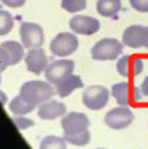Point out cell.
<instances>
[{"label":"cell","mask_w":148,"mask_h":149,"mask_svg":"<svg viewBox=\"0 0 148 149\" xmlns=\"http://www.w3.org/2000/svg\"><path fill=\"white\" fill-rule=\"evenodd\" d=\"M14 27V19L10 12L7 11H1L0 12V34L6 36L12 30Z\"/></svg>","instance_id":"cell-22"},{"label":"cell","mask_w":148,"mask_h":149,"mask_svg":"<svg viewBox=\"0 0 148 149\" xmlns=\"http://www.w3.org/2000/svg\"><path fill=\"white\" fill-rule=\"evenodd\" d=\"M61 127H62V132H64V137L74 136V134H78V133H83V132L88 130L90 119L86 114L72 111V113H68L62 117Z\"/></svg>","instance_id":"cell-7"},{"label":"cell","mask_w":148,"mask_h":149,"mask_svg":"<svg viewBox=\"0 0 148 149\" xmlns=\"http://www.w3.org/2000/svg\"><path fill=\"white\" fill-rule=\"evenodd\" d=\"M19 95L29 104H33L37 107L43 104L48 100H51L52 96L55 95V88L51 86L49 81L33 80V81L25 83L20 87Z\"/></svg>","instance_id":"cell-1"},{"label":"cell","mask_w":148,"mask_h":149,"mask_svg":"<svg viewBox=\"0 0 148 149\" xmlns=\"http://www.w3.org/2000/svg\"><path fill=\"white\" fill-rule=\"evenodd\" d=\"M33 110H35V106L29 104L26 100L20 98V95H18L16 98H14L10 103V111L15 115H25V114L31 113Z\"/></svg>","instance_id":"cell-18"},{"label":"cell","mask_w":148,"mask_h":149,"mask_svg":"<svg viewBox=\"0 0 148 149\" xmlns=\"http://www.w3.org/2000/svg\"><path fill=\"white\" fill-rule=\"evenodd\" d=\"M129 3L139 12H148V0H129Z\"/></svg>","instance_id":"cell-23"},{"label":"cell","mask_w":148,"mask_h":149,"mask_svg":"<svg viewBox=\"0 0 148 149\" xmlns=\"http://www.w3.org/2000/svg\"><path fill=\"white\" fill-rule=\"evenodd\" d=\"M75 69V63L72 60L68 58H61L57 60V61H53V63L46 68L45 71V77L51 84H55L57 86L61 80L72 74Z\"/></svg>","instance_id":"cell-9"},{"label":"cell","mask_w":148,"mask_h":149,"mask_svg":"<svg viewBox=\"0 0 148 149\" xmlns=\"http://www.w3.org/2000/svg\"><path fill=\"white\" fill-rule=\"evenodd\" d=\"M23 45L16 41H4L0 46V68L4 71L10 65H15L23 58Z\"/></svg>","instance_id":"cell-8"},{"label":"cell","mask_w":148,"mask_h":149,"mask_svg":"<svg viewBox=\"0 0 148 149\" xmlns=\"http://www.w3.org/2000/svg\"><path fill=\"white\" fill-rule=\"evenodd\" d=\"M65 141L71 145H75V146H84L87 145L90 142V138H91V134H90L88 130L83 132V133H78V134H74V136H67Z\"/></svg>","instance_id":"cell-21"},{"label":"cell","mask_w":148,"mask_h":149,"mask_svg":"<svg viewBox=\"0 0 148 149\" xmlns=\"http://www.w3.org/2000/svg\"><path fill=\"white\" fill-rule=\"evenodd\" d=\"M133 119H135L133 113L125 106L116 107L105 115V123L110 129L114 130H121L128 127L133 122Z\"/></svg>","instance_id":"cell-10"},{"label":"cell","mask_w":148,"mask_h":149,"mask_svg":"<svg viewBox=\"0 0 148 149\" xmlns=\"http://www.w3.org/2000/svg\"><path fill=\"white\" fill-rule=\"evenodd\" d=\"M1 3H3L4 6H7V7L19 8L26 3V0H1Z\"/></svg>","instance_id":"cell-25"},{"label":"cell","mask_w":148,"mask_h":149,"mask_svg":"<svg viewBox=\"0 0 148 149\" xmlns=\"http://www.w3.org/2000/svg\"><path fill=\"white\" fill-rule=\"evenodd\" d=\"M112 95L118 103V106L128 107L133 103H137L141 98V91L140 88L132 86L126 81L117 83L112 87Z\"/></svg>","instance_id":"cell-4"},{"label":"cell","mask_w":148,"mask_h":149,"mask_svg":"<svg viewBox=\"0 0 148 149\" xmlns=\"http://www.w3.org/2000/svg\"><path fill=\"white\" fill-rule=\"evenodd\" d=\"M20 41L22 45L27 49H35V47H41L45 41L42 27L37 23H31V22H23L19 27Z\"/></svg>","instance_id":"cell-5"},{"label":"cell","mask_w":148,"mask_h":149,"mask_svg":"<svg viewBox=\"0 0 148 149\" xmlns=\"http://www.w3.org/2000/svg\"><path fill=\"white\" fill-rule=\"evenodd\" d=\"M67 114V107L64 103L57 100H48L38 107V117L45 121H52L56 118L64 117Z\"/></svg>","instance_id":"cell-15"},{"label":"cell","mask_w":148,"mask_h":149,"mask_svg":"<svg viewBox=\"0 0 148 149\" xmlns=\"http://www.w3.org/2000/svg\"><path fill=\"white\" fill-rule=\"evenodd\" d=\"M140 91H141V94L144 95V96H147V98H148V76L144 79V80H143V83H141Z\"/></svg>","instance_id":"cell-26"},{"label":"cell","mask_w":148,"mask_h":149,"mask_svg":"<svg viewBox=\"0 0 148 149\" xmlns=\"http://www.w3.org/2000/svg\"><path fill=\"white\" fill-rule=\"evenodd\" d=\"M99 149H103V148H99Z\"/></svg>","instance_id":"cell-28"},{"label":"cell","mask_w":148,"mask_h":149,"mask_svg":"<svg viewBox=\"0 0 148 149\" xmlns=\"http://www.w3.org/2000/svg\"><path fill=\"white\" fill-rule=\"evenodd\" d=\"M110 92L103 86H90L83 91V104L93 111L102 110L109 102Z\"/></svg>","instance_id":"cell-3"},{"label":"cell","mask_w":148,"mask_h":149,"mask_svg":"<svg viewBox=\"0 0 148 149\" xmlns=\"http://www.w3.org/2000/svg\"><path fill=\"white\" fill-rule=\"evenodd\" d=\"M39 149H67V141L57 136H48L41 141Z\"/></svg>","instance_id":"cell-19"},{"label":"cell","mask_w":148,"mask_h":149,"mask_svg":"<svg viewBox=\"0 0 148 149\" xmlns=\"http://www.w3.org/2000/svg\"><path fill=\"white\" fill-rule=\"evenodd\" d=\"M147 29H148V26H147ZM145 47H148V41H147V45H145Z\"/></svg>","instance_id":"cell-27"},{"label":"cell","mask_w":148,"mask_h":149,"mask_svg":"<svg viewBox=\"0 0 148 149\" xmlns=\"http://www.w3.org/2000/svg\"><path fill=\"white\" fill-rule=\"evenodd\" d=\"M78 37L71 33H60L51 42V52L59 57H67L78 50Z\"/></svg>","instance_id":"cell-6"},{"label":"cell","mask_w":148,"mask_h":149,"mask_svg":"<svg viewBox=\"0 0 148 149\" xmlns=\"http://www.w3.org/2000/svg\"><path fill=\"white\" fill-rule=\"evenodd\" d=\"M148 41V29L141 24H132L125 29L122 34V43L132 49L145 46Z\"/></svg>","instance_id":"cell-11"},{"label":"cell","mask_w":148,"mask_h":149,"mask_svg":"<svg viewBox=\"0 0 148 149\" xmlns=\"http://www.w3.org/2000/svg\"><path fill=\"white\" fill-rule=\"evenodd\" d=\"M25 63H26L27 71L34 74H41L49 67L48 65V57L41 47L30 49L27 54L25 56Z\"/></svg>","instance_id":"cell-14"},{"label":"cell","mask_w":148,"mask_h":149,"mask_svg":"<svg viewBox=\"0 0 148 149\" xmlns=\"http://www.w3.org/2000/svg\"><path fill=\"white\" fill-rule=\"evenodd\" d=\"M79 88H83V80L80 79V76L69 74L56 86V92L59 94V96L65 98V96L72 94L75 90H79Z\"/></svg>","instance_id":"cell-16"},{"label":"cell","mask_w":148,"mask_h":149,"mask_svg":"<svg viewBox=\"0 0 148 149\" xmlns=\"http://www.w3.org/2000/svg\"><path fill=\"white\" fill-rule=\"evenodd\" d=\"M122 4L121 0H98L97 11L105 18H113L120 12Z\"/></svg>","instance_id":"cell-17"},{"label":"cell","mask_w":148,"mask_h":149,"mask_svg":"<svg viewBox=\"0 0 148 149\" xmlns=\"http://www.w3.org/2000/svg\"><path fill=\"white\" fill-rule=\"evenodd\" d=\"M14 123L18 126V129H27L30 126L34 125V122L31 121V119H27V118H15L14 119Z\"/></svg>","instance_id":"cell-24"},{"label":"cell","mask_w":148,"mask_h":149,"mask_svg":"<svg viewBox=\"0 0 148 149\" xmlns=\"http://www.w3.org/2000/svg\"><path fill=\"white\" fill-rule=\"evenodd\" d=\"M117 72L120 76L126 79L135 77L137 74H140L143 72V67H144V63L140 57L137 56H121V58H118L117 61Z\"/></svg>","instance_id":"cell-12"},{"label":"cell","mask_w":148,"mask_h":149,"mask_svg":"<svg viewBox=\"0 0 148 149\" xmlns=\"http://www.w3.org/2000/svg\"><path fill=\"white\" fill-rule=\"evenodd\" d=\"M69 27L71 30L76 34H82V36H93L101 29L99 20L93 18V16L86 15H75L69 20Z\"/></svg>","instance_id":"cell-13"},{"label":"cell","mask_w":148,"mask_h":149,"mask_svg":"<svg viewBox=\"0 0 148 149\" xmlns=\"http://www.w3.org/2000/svg\"><path fill=\"white\" fill-rule=\"evenodd\" d=\"M61 7L67 12L75 14V12L83 11L87 7L86 0H61Z\"/></svg>","instance_id":"cell-20"},{"label":"cell","mask_w":148,"mask_h":149,"mask_svg":"<svg viewBox=\"0 0 148 149\" xmlns=\"http://www.w3.org/2000/svg\"><path fill=\"white\" fill-rule=\"evenodd\" d=\"M124 49V43H121L116 38H103L98 41L91 49V56L98 61H109L116 60L121 56Z\"/></svg>","instance_id":"cell-2"}]
</instances>
